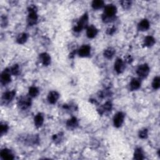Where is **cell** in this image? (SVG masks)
<instances>
[{
    "instance_id": "cell-26",
    "label": "cell",
    "mask_w": 160,
    "mask_h": 160,
    "mask_svg": "<svg viewBox=\"0 0 160 160\" xmlns=\"http://www.w3.org/2000/svg\"><path fill=\"white\" fill-rule=\"evenodd\" d=\"M152 86L154 89H158L160 87V78L159 76L155 77L152 83Z\"/></svg>"
},
{
    "instance_id": "cell-14",
    "label": "cell",
    "mask_w": 160,
    "mask_h": 160,
    "mask_svg": "<svg viewBox=\"0 0 160 160\" xmlns=\"http://www.w3.org/2000/svg\"><path fill=\"white\" fill-rule=\"evenodd\" d=\"M141 81L138 78H133L131 81L130 83V89H131L132 91H134V90H136L139 89L141 86Z\"/></svg>"
},
{
    "instance_id": "cell-7",
    "label": "cell",
    "mask_w": 160,
    "mask_h": 160,
    "mask_svg": "<svg viewBox=\"0 0 160 160\" xmlns=\"http://www.w3.org/2000/svg\"><path fill=\"white\" fill-rule=\"evenodd\" d=\"M11 72L8 69H4L1 75V82L3 84H6L11 81Z\"/></svg>"
},
{
    "instance_id": "cell-18",
    "label": "cell",
    "mask_w": 160,
    "mask_h": 160,
    "mask_svg": "<svg viewBox=\"0 0 160 160\" xmlns=\"http://www.w3.org/2000/svg\"><path fill=\"white\" fill-rule=\"evenodd\" d=\"M34 124L37 128H40L42 126L44 122V118L43 115L41 113H38L34 117Z\"/></svg>"
},
{
    "instance_id": "cell-6",
    "label": "cell",
    "mask_w": 160,
    "mask_h": 160,
    "mask_svg": "<svg viewBox=\"0 0 160 160\" xmlns=\"http://www.w3.org/2000/svg\"><path fill=\"white\" fill-rule=\"evenodd\" d=\"M124 114L122 112H118L115 114L113 118V124L114 126L116 128H119L122 126L124 122Z\"/></svg>"
},
{
    "instance_id": "cell-21",
    "label": "cell",
    "mask_w": 160,
    "mask_h": 160,
    "mask_svg": "<svg viewBox=\"0 0 160 160\" xmlns=\"http://www.w3.org/2000/svg\"><path fill=\"white\" fill-rule=\"evenodd\" d=\"M115 53H116V51H115V49L114 48H108L104 50V56L107 59H111L113 57Z\"/></svg>"
},
{
    "instance_id": "cell-8",
    "label": "cell",
    "mask_w": 160,
    "mask_h": 160,
    "mask_svg": "<svg viewBox=\"0 0 160 160\" xmlns=\"http://www.w3.org/2000/svg\"><path fill=\"white\" fill-rule=\"evenodd\" d=\"M90 51H91V47L89 45H83L78 50V54L81 57H87L89 55Z\"/></svg>"
},
{
    "instance_id": "cell-12",
    "label": "cell",
    "mask_w": 160,
    "mask_h": 160,
    "mask_svg": "<svg viewBox=\"0 0 160 160\" xmlns=\"http://www.w3.org/2000/svg\"><path fill=\"white\" fill-rule=\"evenodd\" d=\"M124 68V65L123 60L120 58L116 59L114 63V69L118 73H121L123 72Z\"/></svg>"
},
{
    "instance_id": "cell-28",
    "label": "cell",
    "mask_w": 160,
    "mask_h": 160,
    "mask_svg": "<svg viewBox=\"0 0 160 160\" xmlns=\"http://www.w3.org/2000/svg\"><path fill=\"white\" fill-rule=\"evenodd\" d=\"M139 137L141 139H146L148 137V129H142L139 131Z\"/></svg>"
},
{
    "instance_id": "cell-11",
    "label": "cell",
    "mask_w": 160,
    "mask_h": 160,
    "mask_svg": "<svg viewBox=\"0 0 160 160\" xmlns=\"http://www.w3.org/2000/svg\"><path fill=\"white\" fill-rule=\"evenodd\" d=\"M1 157L3 159L11 160L14 159V155L8 149H4L1 151Z\"/></svg>"
},
{
    "instance_id": "cell-13",
    "label": "cell",
    "mask_w": 160,
    "mask_h": 160,
    "mask_svg": "<svg viewBox=\"0 0 160 160\" xmlns=\"http://www.w3.org/2000/svg\"><path fill=\"white\" fill-rule=\"evenodd\" d=\"M149 28V23L147 19H143L138 25V29L139 31H144Z\"/></svg>"
},
{
    "instance_id": "cell-30",
    "label": "cell",
    "mask_w": 160,
    "mask_h": 160,
    "mask_svg": "<svg viewBox=\"0 0 160 160\" xmlns=\"http://www.w3.org/2000/svg\"><path fill=\"white\" fill-rule=\"evenodd\" d=\"M121 4L122 7L124 9H128L130 7H131V1H121Z\"/></svg>"
},
{
    "instance_id": "cell-1",
    "label": "cell",
    "mask_w": 160,
    "mask_h": 160,
    "mask_svg": "<svg viewBox=\"0 0 160 160\" xmlns=\"http://www.w3.org/2000/svg\"><path fill=\"white\" fill-rule=\"evenodd\" d=\"M117 11L116 7L113 4H108L105 7L104 10V13L102 16V19L103 21L108 23L114 19V16L116 14Z\"/></svg>"
},
{
    "instance_id": "cell-24",
    "label": "cell",
    "mask_w": 160,
    "mask_h": 160,
    "mask_svg": "<svg viewBox=\"0 0 160 160\" xmlns=\"http://www.w3.org/2000/svg\"><path fill=\"white\" fill-rule=\"evenodd\" d=\"M91 6L93 9H98L101 8L104 6V1L102 0H96V1H93Z\"/></svg>"
},
{
    "instance_id": "cell-33",
    "label": "cell",
    "mask_w": 160,
    "mask_h": 160,
    "mask_svg": "<svg viewBox=\"0 0 160 160\" xmlns=\"http://www.w3.org/2000/svg\"><path fill=\"white\" fill-rule=\"evenodd\" d=\"M126 61H128V63H131L132 61V58L131 57V56H128V58H126Z\"/></svg>"
},
{
    "instance_id": "cell-32",
    "label": "cell",
    "mask_w": 160,
    "mask_h": 160,
    "mask_svg": "<svg viewBox=\"0 0 160 160\" xmlns=\"http://www.w3.org/2000/svg\"><path fill=\"white\" fill-rule=\"evenodd\" d=\"M115 31H116V28H115L114 27H112V28H108L107 29V31H106V33L109 35H111L113 34Z\"/></svg>"
},
{
    "instance_id": "cell-20",
    "label": "cell",
    "mask_w": 160,
    "mask_h": 160,
    "mask_svg": "<svg viewBox=\"0 0 160 160\" xmlns=\"http://www.w3.org/2000/svg\"><path fill=\"white\" fill-rule=\"evenodd\" d=\"M155 43V39L151 36H148L144 39V46L146 47H151Z\"/></svg>"
},
{
    "instance_id": "cell-3",
    "label": "cell",
    "mask_w": 160,
    "mask_h": 160,
    "mask_svg": "<svg viewBox=\"0 0 160 160\" xmlns=\"http://www.w3.org/2000/svg\"><path fill=\"white\" fill-rule=\"evenodd\" d=\"M88 23V16L87 13L83 14V16L79 19L77 23L76 26L74 28V31L75 32H80L87 26Z\"/></svg>"
},
{
    "instance_id": "cell-22",
    "label": "cell",
    "mask_w": 160,
    "mask_h": 160,
    "mask_svg": "<svg viewBox=\"0 0 160 160\" xmlns=\"http://www.w3.org/2000/svg\"><path fill=\"white\" fill-rule=\"evenodd\" d=\"M134 159L138 160H141L144 159L143 152L141 148H137L135 149L134 153Z\"/></svg>"
},
{
    "instance_id": "cell-15",
    "label": "cell",
    "mask_w": 160,
    "mask_h": 160,
    "mask_svg": "<svg viewBox=\"0 0 160 160\" xmlns=\"http://www.w3.org/2000/svg\"><path fill=\"white\" fill-rule=\"evenodd\" d=\"M15 94H16V91L14 90L11 91H7L5 93L3 96V99L6 102H10L13 99Z\"/></svg>"
},
{
    "instance_id": "cell-5",
    "label": "cell",
    "mask_w": 160,
    "mask_h": 160,
    "mask_svg": "<svg viewBox=\"0 0 160 160\" xmlns=\"http://www.w3.org/2000/svg\"><path fill=\"white\" fill-rule=\"evenodd\" d=\"M149 72V67L147 64H143L140 65V66L138 67L137 69V74L138 76L141 78H146L148 76V75Z\"/></svg>"
},
{
    "instance_id": "cell-31",
    "label": "cell",
    "mask_w": 160,
    "mask_h": 160,
    "mask_svg": "<svg viewBox=\"0 0 160 160\" xmlns=\"http://www.w3.org/2000/svg\"><path fill=\"white\" fill-rule=\"evenodd\" d=\"M61 137H62V135H61L60 134H54V136H53V139L54 140V142L58 143V141L59 142V140L61 139Z\"/></svg>"
},
{
    "instance_id": "cell-10",
    "label": "cell",
    "mask_w": 160,
    "mask_h": 160,
    "mask_svg": "<svg viewBox=\"0 0 160 160\" xmlns=\"http://www.w3.org/2000/svg\"><path fill=\"white\" fill-rule=\"evenodd\" d=\"M59 94L58 92L56 91H51L48 96V100L49 103L51 104H54L56 103L58 101V99H59Z\"/></svg>"
},
{
    "instance_id": "cell-25",
    "label": "cell",
    "mask_w": 160,
    "mask_h": 160,
    "mask_svg": "<svg viewBox=\"0 0 160 160\" xmlns=\"http://www.w3.org/2000/svg\"><path fill=\"white\" fill-rule=\"evenodd\" d=\"M39 94V89L34 86H31L29 89V95L30 97H36Z\"/></svg>"
},
{
    "instance_id": "cell-23",
    "label": "cell",
    "mask_w": 160,
    "mask_h": 160,
    "mask_svg": "<svg viewBox=\"0 0 160 160\" xmlns=\"http://www.w3.org/2000/svg\"><path fill=\"white\" fill-rule=\"evenodd\" d=\"M28 39V35L26 33L19 34L16 39V41L19 44H24L26 43Z\"/></svg>"
},
{
    "instance_id": "cell-19",
    "label": "cell",
    "mask_w": 160,
    "mask_h": 160,
    "mask_svg": "<svg viewBox=\"0 0 160 160\" xmlns=\"http://www.w3.org/2000/svg\"><path fill=\"white\" fill-rule=\"evenodd\" d=\"M78 125V122L76 118L73 117L71 119H69L68 120V121L66 122V126L69 129H74L76 128Z\"/></svg>"
},
{
    "instance_id": "cell-29",
    "label": "cell",
    "mask_w": 160,
    "mask_h": 160,
    "mask_svg": "<svg viewBox=\"0 0 160 160\" xmlns=\"http://www.w3.org/2000/svg\"><path fill=\"white\" fill-rule=\"evenodd\" d=\"M8 130V126L6 123H1V126H0V131H1V134L3 135L6 133Z\"/></svg>"
},
{
    "instance_id": "cell-27",
    "label": "cell",
    "mask_w": 160,
    "mask_h": 160,
    "mask_svg": "<svg viewBox=\"0 0 160 160\" xmlns=\"http://www.w3.org/2000/svg\"><path fill=\"white\" fill-rule=\"evenodd\" d=\"M9 71L11 72V73L14 76H17L19 74V68L18 64H14L13 66L11 68V69H9Z\"/></svg>"
},
{
    "instance_id": "cell-9",
    "label": "cell",
    "mask_w": 160,
    "mask_h": 160,
    "mask_svg": "<svg viewBox=\"0 0 160 160\" xmlns=\"http://www.w3.org/2000/svg\"><path fill=\"white\" fill-rule=\"evenodd\" d=\"M39 59L44 66H48L51 63V57L49 54L46 53H43L39 54Z\"/></svg>"
},
{
    "instance_id": "cell-2",
    "label": "cell",
    "mask_w": 160,
    "mask_h": 160,
    "mask_svg": "<svg viewBox=\"0 0 160 160\" xmlns=\"http://www.w3.org/2000/svg\"><path fill=\"white\" fill-rule=\"evenodd\" d=\"M28 23L30 26L36 24L38 20L37 15V8L35 6H31L28 8Z\"/></svg>"
},
{
    "instance_id": "cell-16",
    "label": "cell",
    "mask_w": 160,
    "mask_h": 160,
    "mask_svg": "<svg viewBox=\"0 0 160 160\" xmlns=\"http://www.w3.org/2000/svg\"><path fill=\"white\" fill-rule=\"evenodd\" d=\"M98 33V30L96 27L94 26H90L88 27L86 30V34L87 36L89 38H93L96 36Z\"/></svg>"
},
{
    "instance_id": "cell-17",
    "label": "cell",
    "mask_w": 160,
    "mask_h": 160,
    "mask_svg": "<svg viewBox=\"0 0 160 160\" xmlns=\"http://www.w3.org/2000/svg\"><path fill=\"white\" fill-rule=\"evenodd\" d=\"M112 109V104L110 101H108L104 104H103V106H101L98 109V111L99 114H103L104 113L106 112V111H111V110Z\"/></svg>"
},
{
    "instance_id": "cell-4",
    "label": "cell",
    "mask_w": 160,
    "mask_h": 160,
    "mask_svg": "<svg viewBox=\"0 0 160 160\" xmlns=\"http://www.w3.org/2000/svg\"><path fill=\"white\" fill-rule=\"evenodd\" d=\"M31 104V100L29 96H21L18 101V106L20 109H26Z\"/></svg>"
}]
</instances>
